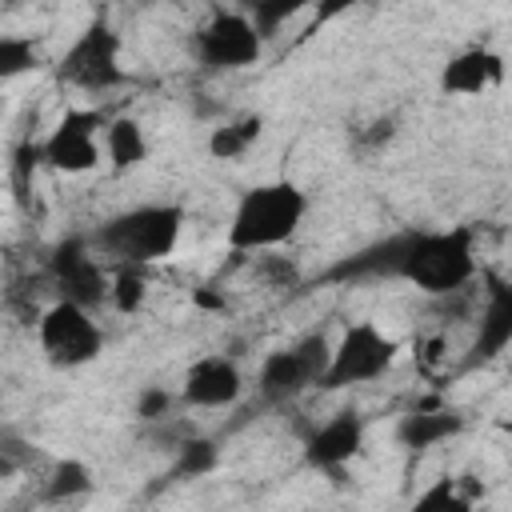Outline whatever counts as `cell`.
Masks as SVG:
<instances>
[{
    "label": "cell",
    "instance_id": "cell-1",
    "mask_svg": "<svg viewBox=\"0 0 512 512\" xmlns=\"http://www.w3.org/2000/svg\"><path fill=\"white\" fill-rule=\"evenodd\" d=\"M476 232L472 224L452 228H404L344 260H336L320 280H404L424 296H456L476 280Z\"/></svg>",
    "mask_w": 512,
    "mask_h": 512
},
{
    "label": "cell",
    "instance_id": "cell-2",
    "mask_svg": "<svg viewBox=\"0 0 512 512\" xmlns=\"http://www.w3.org/2000/svg\"><path fill=\"white\" fill-rule=\"evenodd\" d=\"M184 208L180 204H136L128 212L108 216L104 224H96L88 232V244L96 248V256H108L116 268L132 264V268H148L160 264L176 252L180 232H184Z\"/></svg>",
    "mask_w": 512,
    "mask_h": 512
},
{
    "label": "cell",
    "instance_id": "cell-3",
    "mask_svg": "<svg viewBox=\"0 0 512 512\" xmlns=\"http://www.w3.org/2000/svg\"><path fill=\"white\" fill-rule=\"evenodd\" d=\"M308 216V192L296 180H264L240 192L228 220L232 252H272L288 244Z\"/></svg>",
    "mask_w": 512,
    "mask_h": 512
},
{
    "label": "cell",
    "instance_id": "cell-4",
    "mask_svg": "<svg viewBox=\"0 0 512 512\" xmlns=\"http://www.w3.org/2000/svg\"><path fill=\"white\" fill-rule=\"evenodd\" d=\"M400 356V340L388 336L376 320H356L348 324L336 344H332V364L320 380L324 392H340V388H356V384H372L384 372H392Z\"/></svg>",
    "mask_w": 512,
    "mask_h": 512
},
{
    "label": "cell",
    "instance_id": "cell-5",
    "mask_svg": "<svg viewBox=\"0 0 512 512\" xmlns=\"http://www.w3.org/2000/svg\"><path fill=\"white\" fill-rule=\"evenodd\" d=\"M332 344L328 332H308L292 348H276L260 360L256 372V392L264 404H288L304 388H320L328 364H332Z\"/></svg>",
    "mask_w": 512,
    "mask_h": 512
},
{
    "label": "cell",
    "instance_id": "cell-6",
    "mask_svg": "<svg viewBox=\"0 0 512 512\" xmlns=\"http://www.w3.org/2000/svg\"><path fill=\"white\" fill-rule=\"evenodd\" d=\"M60 84L76 92H112L124 84V64H120V32L108 20H92L80 28V36L64 48L56 64Z\"/></svg>",
    "mask_w": 512,
    "mask_h": 512
},
{
    "label": "cell",
    "instance_id": "cell-7",
    "mask_svg": "<svg viewBox=\"0 0 512 512\" xmlns=\"http://www.w3.org/2000/svg\"><path fill=\"white\" fill-rule=\"evenodd\" d=\"M36 344L52 368H84L104 352V328L96 324L92 308L52 300L36 320Z\"/></svg>",
    "mask_w": 512,
    "mask_h": 512
},
{
    "label": "cell",
    "instance_id": "cell-8",
    "mask_svg": "<svg viewBox=\"0 0 512 512\" xmlns=\"http://www.w3.org/2000/svg\"><path fill=\"white\" fill-rule=\"evenodd\" d=\"M192 56L204 72H240L252 68L264 52V40L248 12L240 8H216L196 32H192Z\"/></svg>",
    "mask_w": 512,
    "mask_h": 512
},
{
    "label": "cell",
    "instance_id": "cell-9",
    "mask_svg": "<svg viewBox=\"0 0 512 512\" xmlns=\"http://www.w3.org/2000/svg\"><path fill=\"white\" fill-rule=\"evenodd\" d=\"M104 112L96 108H68L56 128L40 140L44 152V168L60 172V176H84L104 160Z\"/></svg>",
    "mask_w": 512,
    "mask_h": 512
},
{
    "label": "cell",
    "instance_id": "cell-10",
    "mask_svg": "<svg viewBox=\"0 0 512 512\" xmlns=\"http://www.w3.org/2000/svg\"><path fill=\"white\" fill-rule=\"evenodd\" d=\"M44 280L56 288V300H72V304H84V308H100L104 300H112V276L104 272L88 236L60 240L48 256Z\"/></svg>",
    "mask_w": 512,
    "mask_h": 512
},
{
    "label": "cell",
    "instance_id": "cell-11",
    "mask_svg": "<svg viewBox=\"0 0 512 512\" xmlns=\"http://www.w3.org/2000/svg\"><path fill=\"white\" fill-rule=\"evenodd\" d=\"M360 448H364V416L356 408H340L324 424L308 428V436H304V464L312 472L332 476V484H344V468L360 456Z\"/></svg>",
    "mask_w": 512,
    "mask_h": 512
},
{
    "label": "cell",
    "instance_id": "cell-12",
    "mask_svg": "<svg viewBox=\"0 0 512 512\" xmlns=\"http://www.w3.org/2000/svg\"><path fill=\"white\" fill-rule=\"evenodd\" d=\"M240 396H244V372L224 352L196 356L184 372V384H180L184 408H232Z\"/></svg>",
    "mask_w": 512,
    "mask_h": 512
},
{
    "label": "cell",
    "instance_id": "cell-13",
    "mask_svg": "<svg viewBox=\"0 0 512 512\" xmlns=\"http://www.w3.org/2000/svg\"><path fill=\"white\" fill-rule=\"evenodd\" d=\"M480 280H484V304L476 312L472 360L488 364L512 348V280H504L496 272H480Z\"/></svg>",
    "mask_w": 512,
    "mask_h": 512
},
{
    "label": "cell",
    "instance_id": "cell-14",
    "mask_svg": "<svg viewBox=\"0 0 512 512\" xmlns=\"http://www.w3.org/2000/svg\"><path fill=\"white\" fill-rule=\"evenodd\" d=\"M504 84V56L488 44L460 48L440 68V92L444 96H484Z\"/></svg>",
    "mask_w": 512,
    "mask_h": 512
},
{
    "label": "cell",
    "instance_id": "cell-15",
    "mask_svg": "<svg viewBox=\"0 0 512 512\" xmlns=\"http://www.w3.org/2000/svg\"><path fill=\"white\" fill-rule=\"evenodd\" d=\"M464 424H468V420H464L460 408L444 404L440 396H424V400H416V404L400 416L396 440H400L404 448H412V452H424V448H436V444L460 436Z\"/></svg>",
    "mask_w": 512,
    "mask_h": 512
},
{
    "label": "cell",
    "instance_id": "cell-16",
    "mask_svg": "<svg viewBox=\"0 0 512 512\" xmlns=\"http://www.w3.org/2000/svg\"><path fill=\"white\" fill-rule=\"evenodd\" d=\"M92 488H96L92 468L80 456H60L48 464L40 480V504H72V500H84Z\"/></svg>",
    "mask_w": 512,
    "mask_h": 512
},
{
    "label": "cell",
    "instance_id": "cell-17",
    "mask_svg": "<svg viewBox=\"0 0 512 512\" xmlns=\"http://www.w3.org/2000/svg\"><path fill=\"white\" fill-rule=\"evenodd\" d=\"M104 160L112 172H132L148 160V136L136 116H116L104 128Z\"/></svg>",
    "mask_w": 512,
    "mask_h": 512
},
{
    "label": "cell",
    "instance_id": "cell-18",
    "mask_svg": "<svg viewBox=\"0 0 512 512\" xmlns=\"http://www.w3.org/2000/svg\"><path fill=\"white\" fill-rule=\"evenodd\" d=\"M264 132V116L260 112H244V116H232V120H220L212 132H208V156L212 160H240Z\"/></svg>",
    "mask_w": 512,
    "mask_h": 512
},
{
    "label": "cell",
    "instance_id": "cell-19",
    "mask_svg": "<svg viewBox=\"0 0 512 512\" xmlns=\"http://www.w3.org/2000/svg\"><path fill=\"white\" fill-rule=\"evenodd\" d=\"M216 464H220V448H216V440H208V436H184L180 444H176V460H172V480H200V476H208V472H216Z\"/></svg>",
    "mask_w": 512,
    "mask_h": 512
},
{
    "label": "cell",
    "instance_id": "cell-20",
    "mask_svg": "<svg viewBox=\"0 0 512 512\" xmlns=\"http://www.w3.org/2000/svg\"><path fill=\"white\" fill-rule=\"evenodd\" d=\"M404 512H476V504L460 492L456 476H436Z\"/></svg>",
    "mask_w": 512,
    "mask_h": 512
},
{
    "label": "cell",
    "instance_id": "cell-21",
    "mask_svg": "<svg viewBox=\"0 0 512 512\" xmlns=\"http://www.w3.org/2000/svg\"><path fill=\"white\" fill-rule=\"evenodd\" d=\"M44 60H40V48L32 36H20V32H4L0 36V80H16L24 72H36Z\"/></svg>",
    "mask_w": 512,
    "mask_h": 512
},
{
    "label": "cell",
    "instance_id": "cell-22",
    "mask_svg": "<svg viewBox=\"0 0 512 512\" xmlns=\"http://www.w3.org/2000/svg\"><path fill=\"white\" fill-rule=\"evenodd\" d=\"M144 296H148V276H144V268L124 264V268L112 272V300H108V304H112L116 312H124V316L140 312V308H144Z\"/></svg>",
    "mask_w": 512,
    "mask_h": 512
},
{
    "label": "cell",
    "instance_id": "cell-23",
    "mask_svg": "<svg viewBox=\"0 0 512 512\" xmlns=\"http://www.w3.org/2000/svg\"><path fill=\"white\" fill-rule=\"evenodd\" d=\"M176 404H180V396H172L164 384H144V388L136 392V420H144V424H164Z\"/></svg>",
    "mask_w": 512,
    "mask_h": 512
},
{
    "label": "cell",
    "instance_id": "cell-24",
    "mask_svg": "<svg viewBox=\"0 0 512 512\" xmlns=\"http://www.w3.org/2000/svg\"><path fill=\"white\" fill-rule=\"evenodd\" d=\"M300 12V4H288V0H256L252 8H248V20L256 24V32H260V40H272L276 32H280V24L284 20H292Z\"/></svg>",
    "mask_w": 512,
    "mask_h": 512
},
{
    "label": "cell",
    "instance_id": "cell-25",
    "mask_svg": "<svg viewBox=\"0 0 512 512\" xmlns=\"http://www.w3.org/2000/svg\"><path fill=\"white\" fill-rule=\"evenodd\" d=\"M392 136H396V120H392V116H380V120L356 128V148H360V152H380Z\"/></svg>",
    "mask_w": 512,
    "mask_h": 512
},
{
    "label": "cell",
    "instance_id": "cell-26",
    "mask_svg": "<svg viewBox=\"0 0 512 512\" xmlns=\"http://www.w3.org/2000/svg\"><path fill=\"white\" fill-rule=\"evenodd\" d=\"M200 308H216V312H224V296H212V292H196L192 296Z\"/></svg>",
    "mask_w": 512,
    "mask_h": 512
}]
</instances>
